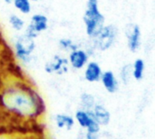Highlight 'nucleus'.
<instances>
[{
    "label": "nucleus",
    "mask_w": 155,
    "mask_h": 139,
    "mask_svg": "<svg viewBox=\"0 0 155 139\" xmlns=\"http://www.w3.org/2000/svg\"><path fill=\"white\" fill-rule=\"evenodd\" d=\"M45 112V104L27 81L11 79L0 86V113L20 123H34L41 119Z\"/></svg>",
    "instance_id": "nucleus-1"
},
{
    "label": "nucleus",
    "mask_w": 155,
    "mask_h": 139,
    "mask_svg": "<svg viewBox=\"0 0 155 139\" xmlns=\"http://www.w3.org/2000/svg\"><path fill=\"white\" fill-rule=\"evenodd\" d=\"M83 21L85 33L90 38H94L104 26L105 17L100 10L99 0H87Z\"/></svg>",
    "instance_id": "nucleus-2"
},
{
    "label": "nucleus",
    "mask_w": 155,
    "mask_h": 139,
    "mask_svg": "<svg viewBox=\"0 0 155 139\" xmlns=\"http://www.w3.org/2000/svg\"><path fill=\"white\" fill-rule=\"evenodd\" d=\"M35 49V39L27 36L23 32L18 35L14 41L15 56L18 61L24 65L28 66L34 62Z\"/></svg>",
    "instance_id": "nucleus-3"
},
{
    "label": "nucleus",
    "mask_w": 155,
    "mask_h": 139,
    "mask_svg": "<svg viewBox=\"0 0 155 139\" xmlns=\"http://www.w3.org/2000/svg\"><path fill=\"white\" fill-rule=\"evenodd\" d=\"M118 29L114 25H104L100 32L93 38L94 48L100 51H106L111 48L117 40Z\"/></svg>",
    "instance_id": "nucleus-4"
},
{
    "label": "nucleus",
    "mask_w": 155,
    "mask_h": 139,
    "mask_svg": "<svg viewBox=\"0 0 155 139\" xmlns=\"http://www.w3.org/2000/svg\"><path fill=\"white\" fill-rule=\"evenodd\" d=\"M49 26V20L48 17L41 13L34 14L30 17V21L26 24V26L23 33L27 36L36 39L39 35L48 29Z\"/></svg>",
    "instance_id": "nucleus-5"
},
{
    "label": "nucleus",
    "mask_w": 155,
    "mask_h": 139,
    "mask_svg": "<svg viewBox=\"0 0 155 139\" xmlns=\"http://www.w3.org/2000/svg\"><path fill=\"white\" fill-rule=\"evenodd\" d=\"M75 122L86 132L99 134L101 131V125L95 120L92 110H85L83 108L78 109L74 114Z\"/></svg>",
    "instance_id": "nucleus-6"
},
{
    "label": "nucleus",
    "mask_w": 155,
    "mask_h": 139,
    "mask_svg": "<svg viewBox=\"0 0 155 139\" xmlns=\"http://www.w3.org/2000/svg\"><path fill=\"white\" fill-rule=\"evenodd\" d=\"M69 66L68 58L64 57L61 55H54L50 60L45 62L44 69L45 73L49 75L63 76L68 72Z\"/></svg>",
    "instance_id": "nucleus-7"
},
{
    "label": "nucleus",
    "mask_w": 155,
    "mask_h": 139,
    "mask_svg": "<svg viewBox=\"0 0 155 139\" xmlns=\"http://www.w3.org/2000/svg\"><path fill=\"white\" fill-rule=\"evenodd\" d=\"M90 55L85 49L77 48L68 55V62L71 67L75 70H81L86 66L89 62Z\"/></svg>",
    "instance_id": "nucleus-8"
},
{
    "label": "nucleus",
    "mask_w": 155,
    "mask_h": 139,
    "mask_svg": "<svg viewBox=\"0 0 155 139\" xmlns=\"http://www.w3.org/2000/svg\"><path fill=\"white\" fill-rule=\"evenodd\" d=\"M128 48L132 52H136L142 43V32L138 25H129L125 30Z\"/></svg>",
    "instance_id": "nucleus-9"
},
{
    "label": "nucleus",
    "mask_w": 155,
    "mask_h": 139,
    "mask_svg": "<svg viewBox=\"0 0 155 139\" xmlns=\"http://www.w3.org/2000/svg\"><path fill=\"white\" fill-rule=\"evenodd\" d=\"M103 70L101 66L95 61H90L84 67V79L89 83H96L101 81L103 75Z\"/></svg>",
    "instance_id": "nucleus-10"
},
{
    "label": "nucleus",
    "mask_w": 155,
    "mask_h": 139,
    "mask_svg": "<svg viewBox=\"0 0 155 139\" xmlns=\"http://www.w3.org/2000/svg\"><path fill=\"white\" fill-rule=\"evenodd\" d=\"M101 82H102V85L104 87V89L110 94L116 93L120 86L119 81H118L115 74L110 70L103 73L102 77H101Z\"/></svg>",
    "instance_id": "nucleus-11"
},
{
    "label": "nucleus",
    "mask_w": 155,
    "mask_h": 139,
    "mask_svg": "<svg viewBox=\"0 0 155 139\" xmlns=\"http://www.w3.org/2000/svg\"><path fill=\"white\" fill-rule=\"evenodd\" d=\"M95 120L101 126H107L111 121V114L109 110L102 104H95L94 107L92 109Z\"/></svg>",
    "instance_id": "nucleus-12"
},
{
    "label": "nucleus",
    "mask_w": 155,
    "mask_h": 139,
    "mask_svg": "<svg viewBox=\"0 0 155 139\" xmlns=\"http://www.w3.org/2000/svg\"><path fill=\"white\" fill-rule=\"evenodd\" d=\"M54 123L56 127L59 129H65V130H71L74 127L75 119L70 115L67 114H56L54 117Z\"/></svg>",
    "instance_id": "nucleus-13"
},
{
    "label": "nucleus",
    "mask_w": 155,
    "mask_h": 139,
    "mask_svg": "<svg viewBox=\"0 0 155 139\" xmlns=\"http://www.w3.org/2000/svg\"><path fill=\"white\" fill-rule=\"evenodd\" d=\"M8 24L13 30L18 33L23 32L26 26V24L24 18L17 14H11L8 16Z\"/></svg>",
    "instance_id": "nucleus-14"
},
{
    "label": "nucleus",
    "mask_w": 155,
    "mask_h": 139,
    "mask_svg": "<svg viewBox=\"0 0 155 139\" xmlns=\"http://www.w3.org/2000/svg\"><path fill=\"white\" fill-rule=\"evenodd\" d=\"M132 71H133V78H134L136 81H141L143 78L144 71H145L144 61L142 58H137L132 66Z\"/></svg>",
    "instance_id": "nucleus-15"
},
{
    "label": "nucleus",
    "mask_w": 155,
    "mask_h": 139,
    "mask_svg": "<svg viewBox=\"0 0 155 139\" xmlns=\"http://www.w3.org/2000/svg\"><path fill=\"white\" fill-rule=\"evenodd\" d=\"M96 104L94 97L87 92L83 93L80 96V105L81 108L85 109V110H92Z\"/></svg>",
    "instance_id": "nucleus-16"
},
{
    "label": "nucleus",
    "mask_w": 155,
    "mask_h": 139,
    "mask_svg": "<svg viewBox=\"0 0 155 139\" xmlns=\"http://www.w3.org/2000/svg\"><path fill=\"white\" fill-rule=\"evenodd\" d=\"M14 7L23 15H28L32 11L31 0H13Z\"/></svg>",
    "instance_id": "nucleus-17"
},
{
    "label": "nucleus",
    "mask_w": 155,
    "mask_h": 139,
    "mask_svg": "<svg viewBox=\"0 0 155 139\" xmlns=\"http://www.w3.org/2000/svg\"><path fill=\"white\" fill-rule=\"evenodd\" d=\"M58 46H59V48L62 50V51H64V52H72L77 48H79L78 45L71 38H67V37H63L59 40L58 42Z\"/></svg>",
    "instance_id": "nucleus-18"
},
{
    "label": "nucleus",
    "mask_w": 155,
    "mask_h": 139,
    "mask_svg": "<svg viewBox=\"0 0 155 139\" xmlns=\"http://www.w3.org/2000/svg\"><path fill=\"white\" fill-rule=\"evenodd\" d=\"M120 80L123 84L127 85L133 78V71L131 65H124L120 70Z\"/></svg>",
    "instance_id": "nucleus-19"
},
{
    "label": "nucleus",
    "mask_w": 155,
    "mask_h": 139,
    "mask_svg": "<svg viewBox=\"0 0 155 139\" xmlns=\"http://www.w3.org/2000/svg\"><path fill=\"white\" fill-rule=\"evenodd\" d=\"M98 138H99V134L89 133V132H85V134H84V139H98Z\"/></svg>",
    "instance_id": "nucleus-20"
},
{
    "label": "nucleus",
    "mask_w": 155,
    "mask_h": 139,
    "mask_svg": "<svg viewBox=\"0 0 155 139\" xmlns=\"http://www.w3.org/2000/svg\"><path fill=\"white\" fill-rule=\"evenodd\" d=\"M4 2H5L6 5H11V4H13V0H4Z\"/></svg>",
    "instance_id": "nucleus-21"
},
{
    "label": "nucleus",
    "mask_w": 155,
    "mask_h": 139,
    "mask_svg": "<svg viewBox=\"0 0 155 139\" xmlns=\"http://www.w3.org/2000/svg\"><path fill=\"white\" fill-rule=\"evenodd\" d=\"M78 139H84V137H80Z\"/></svg>",
    "instance_id": "nucleus-22"
},
{
    "label": "nucleus",
    "mask_w": 155,
    "mask_h": 139,
    "mask_svg": "<svg viewBox=\"0 0 155 139\" xmlns=\"http://www.w3.org/2000/svg\"><path fill=\"white\" fill-rule=\"evenodd\" d=\"M31 1H32V2H37L38 0H31Z\"/></svg>",
    "instance_id": "nucleus-23"
},
{
    "label": "nucleus",
    "mask_w": 155,
    "mask_h": 139,
    "mask_svg": "<svg viewBox=\"0 0 155 139\" xmlns=\"http://www.w3.org/2000/svg\"><path fill=\"white\" fill-rule=\"evenodd\" d=\"M154 76H155V73H154Z\"/></svg>",
    "instance_id": "nucleus-24"
}]
</instances>
